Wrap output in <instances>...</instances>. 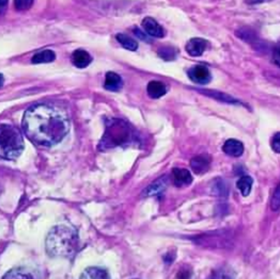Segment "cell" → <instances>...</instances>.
Segmentation results:
<instances>
[{"mask_svg":"<svg viewBox=\"0 0 280 279\" xmlns=\"http://www.w3.org/2000/svg\"><path fill=\"white\" fill-rule=\"evenodd\" d=\"M23 128L31 142L51 147L58 144L68 135L70 122L67 114L58 107L42 103L34 105L25 111Z\"/></svg>","mask_w":280,"mask_h":279,"instance_id":"1","label":"cell"},{"mask_svg":"<svg viewBox=\"0 0 280 279\" xmlns=\"http://www.w3.org/2000/svg\"><path fill=\"white\" fill-rule=\"evenodd\" d=\"M46 251L53 257L74 256L79 248V237L75 230L67 225L53 227L45 242Z\"/></svg>","mask_w":280,"mask_h":279,"instance_id":"2","label":"cell"},{"mask_svg":"<svg viewBox=\"0 0 280 279\" xmlns=\"http://www.w3.org/2000/svg\"><path fill=\"white\" fill-rule=\"evenodd\" d=\"M24 147L23 135L18 128L10 125H0V159H17Z\"/></svg>","mask_w":280,"mask_h":279,"instance_id":"3","label":"cell"},{"mask_svg":"<svg viewBox=\"0 0 280 279\" xmlns=\"http://www.w3.org/2000/svg\"><path fill=\"white\" fill-rule=\"evenodd\" d=\"M132 135L127 123L120 119H112L107 124L99 147L104 150L128 144L132 140Z\"/></svg>","mask_w":280,"mask_h":279,"instance_id":"4","label":"cell"},{"mask_svg":"<svg viewBox=\"0 0 280 279\" xmlns=\"http://www.w3.org/2000/svg\"><path fill=\"white\" fill-rule=\"evenodd\" d=\"M188 75L193 82L198 85H207L211 80V74L207 67L196 65L188 70Z\"/></svg>","mask_w":280,"mask_h":279,"instance_id":"5","label":"cell"},{"mask_svg":"<svg viewBox=\"0 0 280 279\" xmlns=\"http://www.w3.org/2000/svg\"><path fill=\"white\" fill-rule=\"evenodd\" d=\"M208 42L202 38H193L188 40L185 50L192 57H200L208 47Z\"/></svg>","mask_w":280,"mask_h":279,"instance_id":"6","label":"cell"},{"mask_svg":"<svg viewBox=\"0 0 280 279\" xmlns=\"http://www.w3.org/2000/svg\"><path fill=\"white\" fill-rule=\"evenodd\" d=\"M142 26L145 32L150 36L155 38H163L165 35V31L163 26L151 17H147L142 22Z\"/></svg>","mask_w":280,"mask_h":279,"instance_id":"7","label":"cell"},{"mask_svg":"<svg viewBox=\"0 0 280 279\" xmlns=\"http://www.w3.org/2000/svg\"><path fill=\"white\" fill-rule=\"evenodd\" d=\"M173 180L178 187H188L193 182V176L188 170L175 168L172 171Z\"/></svg>","mask_w":280,"mask_h":279,"instance_id":"8","label":"cell"},{"mask_svg":"<svg viewBox=\"0 0 280 279\" xmlns=\"http://www.w3.org/2000/svg\"><path fill=\"white\" fill-rule=\"evenodd\" d=\"M223 152L232 157H239L243 154L244 146L243 142L238 140L230 139L225 141L222 147Z\"/></svg>","mask_w":280,"mask_h":279,"instance_id":"9","label":"cell"},{"mask_svg":"<svg viewBox=\"0 0 280 279\" xmlns=\"http://www.w3.org/2000/svg\"><path fill=\"white\" fill-rule=\"evenodd\" d=\"M210 158L207 155H200L191 160L190 165L193 172L197 175H203L208 172L210 168Z\"/></svg>","mask_w":280,"mask_h":279,"instance_id":"10","label":"cell"},{"mask_svg":"<svg viewBox=\"0 0 280 279\" xmlns=\"http://www.w3.org/2000/svg\"><path fill=\"white\" fill-rule=\"evenodd\" d=\"M93 58L89 52L84 49H76L71 55V62L73 65L77 68H87L92 63Z\"/></svg>","mask_w":280,"mask_h":279,"instance_id":"11","label":"cell"},{"mask_svg":"<svg viewBox=\"0 0 280 279\" xmlns=\"http://www.w3.org/2000/svg\"><path fill=\"white\" fill-rule=\"evenodd\" d=\"M123 86L122 79L120 75L113 71L106 74L104 88L111 92H118Z\"/></svg>","mask_w":280,"mask_h":279,"instance_id":"12","label":"cell"},{"mask_svg":"<svg viewBox=\"0 0 280 279\" xmlns=\"http://www.w3.org/2000/svg\"><path fill=\"white\" fill-rule=\"evenodd\" d=\"M147 92L151 98L158 99L166 93V86L163 82L152 80L147 86Z\"/></svg>","mask_w":280,"mask_h":279,"instance_id":"13","label":"cell"},{"mask_svg":"<svg viewBox=\"0 0 280 279\" xmlns=\"http://www.w3.org/2000/svg\"><path fill=\"white\" fill-rule=\"evenodd\" d=\"M108 271L105 269L103 268H98V267H90L88 269H85V271L83 272L82 275H81V279H108Z\"/></svg>","mask_w":280,"mask_h":279,"instance_id":"14","label":"cell"},{"mask_svg":"<svg viewBox=\"0 0 280 279\" xmlns=\"http://www.w3.org/2000/svg\"><path fill=\"white\" fill-rule=\"evenodd\" d=\"M56 59L55 52L50 49L44 50L34 55L31 58L33 64H41V63H52Z\"/></svg>","mask_w":280,"mask_h":279,"instance_id":"15","label":"cell"},{"mask_svg":"<svg viewBox=\"0 0 280 279\" xmlns=\"http://www.w3.org/2000/svg\"><path fill=\"white\" fill-rule=\"evenodd\" d=\"M116 39L125 49L130 50V51H136L138 47H139L137 41H135L133 38L125 35V34L119 33L116 36Z\"/></svg>","mask_w":280,"mask_h":279,"instance_id":"16","label":"cell"},{"mask_svg":"<svg viewBox=\"0 0 280 279\" xmlns=\"http://www.w3.org/2000/svg\"><path fill=\"white\" fill-rule=\"evenodd\" d=\"M253 179L249 175H244L238 180L237 187L240 190L243 197H248L250 194L253 187Z\"/></svg>","mask_w":280,"mask_h":279,"instance_id":"17","label":"cell"},{"mask_svg":"<svg viewBox=\"0 0 280 279\" xmlns=\"http://www.w3.org/2000/svg\"><path fill=\"white\" fill-rule=\"evenodd\" d=\"M167 186V179L165 177L161 178L155 182L153 183L149 187L145 190L147 196L159 194L163 192Z\"/></svg>","mask_w":280,"mask_h":279,"instance_id":"18","label":"cell"},{"mask_svg":"<svg viewBox=\"0 0 280 279\" xmlns=\"http://www.w3.org/2000/svg\"><path fill=\"white\" fill-rule=\"evenodd\" d=\"M206 93L208 95H210V97H214L215 99L220 100L222 102H227V103H231V104H241V102L238 99H236L234 97H231L230 95L226 94L224 93L217 92V91H211V90H208Z\"/></svg>","mask_w":280,"mask_h":279,"instance_id":"19","label":"cell"},{"mask_svg":"<svg viewBox=\"0 0 280 279\" xmlns=\"http://www.w3.org/2000/svg\"><path fill=\"white\" fill-rule=\"evenodd\" d=\"M158 56L165 61L175 60L177 55L176 50L173 47H161L158 51Z\"/></svg>","mask_w":280,"mask_h":279,"instance_id":"20","label":"cell"},{"mask_svg":"<svg viewBox=\"0 0 280 279\" xmlns=\"http://www.w3.org/2000/svg\"><path fill=\"white\" fill-rule=\"evenodd\" d=\"M270 207L274 211H277L280 209V183L278 185L277 187L275 188V192H274L271 202H270Z\"/></svg>","mask_w":280,"mask_h":279,"instance_id":"21","label":"cell"},{"mask_svg":"<svg viewBox=\"0 0 280 279\" xmlns=\"http://www.w3.org/2000/svg\"><path fill=\"white\" fill-rule=\"evenodd\" d=\"M34 0H14V6L18 11H27L33 6Z\"/></svg>","mask_w":280,"mask_h":279,"instance_id":"22","label":"cell"},{"mask_svg":"<svg viewBox=\"0 0 280 279\" xmlns=\"http://www.w3.org/2000/svg\"><path fill=\"white\" fill-rule=\"evenodd\" d=\"M271 147L273 151L280 154V132H278L274 135L271 140Z\"/></svg>","mask_w":280,"mask_h":279,"instance_id":"23","label":"cell"},{"mask_svg":"<svg viewBox=\"0 0 280 279\" xmlns=\"http://www.w3.org/2000/svg\"><path fill=\"white\" fill-rule=\"evenodd\" d=\"M272 59L275 65L280 68V46H277L274 48Z\"/></svg>","mask_w":280,"mask_h":279,"instance_id":"24","label":"cell"},{"mask_svg":"<svg viewBox=\"0 0 280 279\" xmlns=\"http://www.w3.org/2000/svg\"><path fill=\"white\" fill-rule=\"evenodd\" d=\"M8 0H0V17L4 15L8 9Z\"/></svg>","mask_w":280,"mask_h":279,"instance_id":"25","label":"cell"},{"mask_svg":"<svg viewBox=\"0 0 280 279\" xmlns=\"http://www.w3.org/2000/svg\"><path fill=\"white\" fill-rule=\"evenodd\" d=\"M134 32H135L136 36H138V37L140 38V39H141V40H148V37H147V35H146L144 33H143L142 30H140V29L135 28V30H134Z\"/></svg>","mask_w":280,"mask_h":279,"instance_id":"26","label":"cell"},{"mask_svg":"<svg viewBox=\"0 0 280 279\" xmlns=\"http://www.w3.org/2000/svg\"><path fill=\"white\" fill-rule=\"evenodd\" d=\"M271 0H248V3L250 4H257V3H265V2H269Z\"/></svg>","mask_w":280,"mask_h":279,"instance_id":"27","label":"cell"},{"mask_svg":"<svg viewBox=\"0 0 280 279\" xmlns=\"http://www.w3.org/2000/svg\"><path fill=\"white\" fill-rule=\"evenodd\" d=\"M3 84H4V77L2 74H0V88L3 87Z\"/></svg>","mask_w":280,"mask_h":279,"instance_id":"28","label":"cell"}]
</instances>
